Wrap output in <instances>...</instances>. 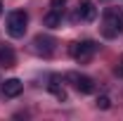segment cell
<instances>
[{"mask_svg":"<svg viewBox=\"0 0 123 121\" xmlns=\"http://www.w3.org/2000/svg\"><path fill=\"white\" fill-rule=\"evenodd\" d=\"M102 33H104L107 38H116L118 33H123V10L121 7H107V10H104Z\"/></svg>","mask_w":123,"mask_h":121,"instance_id":"1","label":"cell"},{"mask_svg":"<svg viewBox=\"0 0 123 121\" xmlns=\"http://www.w3.org/2000/svg\"><path fill=\"white\" fill-rule=\"evenodd\" d=\"M26 24H29V14L24 10H14L7 17V33L12 38H21L26 33Z\"/></svg>","mask_w":123,"mask_h":121,"instance_id":"2","label":"cell"},{"mask_svg":"<svg viewBox=\"0 0 123 121\" xmlns=\"http://www.w3.org/2000/svg\"><path fill=\"white\" fill-rule=\"evenodd\" d=\"M95 50H97V45H95L92 40H80V43H74V45H71V57L76 62H80V64H85V62L92 60Z\"/></svg>","mask_w":123,"mask_h":121,"instance_id":"3","label":"cell"},{"mask_svg":"<svg viewBox=\"0 0 123 121\" xmlns=\"http://www.w3.org/2000/svg\"><path fill=\"white\" fill-rule=\"evenodd\" d=\"M97 17V7H95V2L92 0H80L76 7V12H74V21H92Z\"/></svg>","mask_w":123,"mask_h":121,"instance_id":"4","label":"cell"},{"mask_svg":"<svg viewBox=\"0 0 123 121\" xmlns=\"http://www.w3.org/2000/svg\"><path fill=\"white\" fill-rule=\"evenodd\" d=\"M69 81H74L76 90H78V93H83V95H90V93H95V81H92L90 76H83V74H69Z\"/></svg>","mask_w":123,"mask_h":121,"instance_id":"5","label":"cell"},{"mask_svg":"<svg viewBox=\"0 0 123 121\" xmlns=\"http://www.w3.org/2000/svg\"><path fill=\"white\" fill-rule=\"evenodd\" d=\"M0 90H2L5 97H17V95H21V90H24V83L19 78H7V81L0 83Z\"/></svg>","mask_w":123,"mask_h":121,"instance_id":"6","label":"cell"},{"mask_svg":"<svg viewBox=\"0 0 123 121\" xmlns=\"http://www.w3.org/2000/svg\"><path fill=\"white\" fill-rule=\"evenodd\" d=\"M33 45H36V52H40V55H45V57H50V55L55 52V40H52L50 36H36V38H33Z\"/></svg>","mask_w":123,"mask_h":121,"instance_id":"7","label":"cell"},{"mask_svg":"<svg viewBox=\"0 0 123 121\" xmlns=\"http://www.w3.org/2000/svg\"><path fill=\"white\" fill-rule=\"evenodd\" d=\"M47 88H50V93H52V95H55L59 102H64V100H66V90H64V88L59 86V78H57V76H52V78H50Z\"/></svg>","mask_w":123,"mask_h":121,"instance_id":"8","label":"cell"},{"mask_svg":"<svg viewBox=\"0 0 123 121\" xmlns=\"http://www.w3.org/2000/svg\"><path fill=\"white\" fill-rule=\"evenodd\" d=\"M0 67H14V50L0 45Z\"/></svg>","mask_w":123,"mask_h":121,"instance_id":"9","label":"cell"},{"mask_svg":"<svg viewBox=\"0 0 123 121\" xmlns=\"http://www.w3.org/2000/svg\"><path fill=\"white\" fill-rule=\"evenodd\" d=\"M43 21H45V26H50V29H57V26L62 24V12H59V7L50 10V12L45 14V19H43Z\"/></svg>","mask_w":123,"mask_h":121,"instance_id":"10","label":"cell"},{"mask_svg":"<svg viewBox=\"0 0 123 121\" xmlns=\"http://www.w3.org/2000/svg\"><path fill=\"white\" fill-rule=\"evenodd\" d=\"M95 105L99 107V109H109V107H111V100H109L107 95H99V97H97V102H95Z\"/></svg>","mask_w":123,"mask_h":121,"instance_id":"11","label":"cell"},{"mask_svg":"<svg viewBox=\"0 0 123 121\" xmlns=\"http://www.w3.org/2000/svg\"><path fill=\"white\" fill-rule=\"evenodd\" d=\"M116 74L123 76V55H121V60H118V67H116Z\"/></svg>","mask_w":123,"mask_h":121,"instance_id":"12","label":"cell"},{"mask_svg":"<svg viewBox=\"0 0 123 121\" xmlns=\"http://www.w3.org/2000/svg\"><path fill=\"white\" fill-rule=\"evenodd\" d=\"M66 0H52V7H59V5H64Z\"/></svg>","mask_w":123,"mask_h":121,"instance_id":"13","label":"cell"},{"mask_svg":"<svg viewBox=\"0 0 123 121\" xmlns=\"http://www.w3.org/2000/svg\"><path fill=\"white\" fill-rule=\"evenodd\" d=\"M0 14H2V2H0Z\"/></svg>","mask_w":123,"mask_h":121,"instance_id":"14","label":"cell"}]
</instances>
